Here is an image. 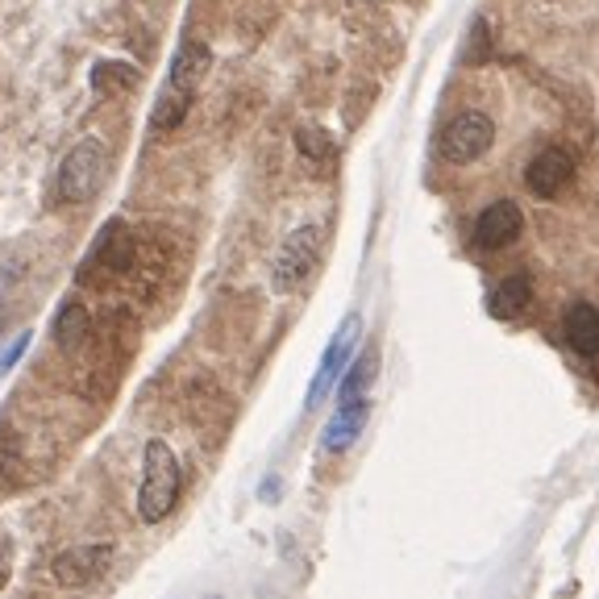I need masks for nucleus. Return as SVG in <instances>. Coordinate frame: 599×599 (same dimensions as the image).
Instances as JSON below:
<instances>
[{"label": "nucleus", "mask_w": 599, "mask_h": 599, "mask_svg": "<svg viewBox=\"0 0 599 599\" xmlns=\"http://www.w3.org/2000/svg\"><path fill=\"white\" fill-rule=\"evenodd\" d=\"M208 63H212V54H208L205 42H184V47L175 50L171 75H167L159 100H155V113H150V130L155 134H171L184 121L187 109H192V96H196L200 80H205Z\"/></svg>", "instance_id": "1"}, {"label": "nucleus", "mask_w": 599, "mask_h": 599, "mask_svg": "<svg viewBox=\"0 0 599 599\" xmlns=\"http://www.w3.org/2000/svg\"><path fill=\"white\" fill-rule=\"evenodd\" d=\"M180 500V459L162 438L146 441L142 454V487H138V516L146 525H159L171 516Z\"/></svg>", "instance_id": "2"}, {"label": "nucleus", "mask_w": 599, "mask_h": 599, "mask_svg": "<svg viewBox=\"0 0 599 599\" xmlns=\"http://www.w3.org/2000/svg\"><path fill=\"white\" fill-rule=\"evenodd\" d=\"M105 167H109V155H105V142L100 138H84L75 142L68 150V159L59 167V184H54V196L63 205H88L100 184H105Z\"/></svg>", "instance_id": "3"}, {"label": "nucleus", "mask_w": 599, "mask_h": 599, "mask_svg": "<svg viewBox=\"0 0 599 599\" xmlns=\"http://www.w3.org/2000/svg\"><path fill=\"white\" fill-rule=\"evenodd\" d=\"M491 146H496V121L487 113H479V109H462V113H454L438 134L441 159L454 162V167L479 162Z\"/></svg>", "instance_id": "4"}, {"label": "nucleus", "mask_w": 599, "mask_h": 599, "mask_svg": "<svg viewBox=\"0 0 599 599\" xmlns=\"http://www.w3.org/2000/svg\"><path fill=\"white\" fill-rule=\"evenodd\" d=\"M317 262H321V230L317 225H300L279 246L276 267H271V288L279 296H292V292H300L308 283V276L317 271Z\"/></svg>", "instance_id": "5"}, {"label": "nucleus", "mask_w": 599, "mask_h": 599, "mask_svg": "<svg viewBox=\"0 0 599 599\" xmlns=\"http://www.w3.org/2000/svg\"><path fill=\"white\" fill-rule=\"evenodd\" d=\"M358 338H363V317L350 313L346 321L338 325V333L329 338V346H325V354H321V367H317L313 383H308V395H304V408H308V413L321 408L325 395L342 383V375H346L350 354H354V346H358Z\"/></svg>", "instance_id": "6"}, {"label": "nucleus", "mask_w": 599, "mask_h": 599, "mask_svg": "<svg viewBox=\"0 0 599 599\" xmlns=\"http://www.w3.org/2000/svg\"><path fill=\"white\" fill-rule=\"evenodd\" d=\"M578 162L566 146H546L525 162V187H529L537 200H558L566 187L575 184Z\"/></svg>", "instance_id": "7"}, {"label": "nucleus", "mask_w": 599, "mask_h": 599, "mask_svg": "<svg viewBox=\"0 0 599 599\" xmlns=\"http://www.w3.org/2000/svg\"><path fill=\"white\" fill-rule=\"evenodd\" d=\"M134 254H138V242L134 233L125 230V221H109L100 237H96L93 254L84 258V279L93 271H105V276H125L134 267Z\"/></svg>", "instance_id": "8"}, {"label": "nucleus", "mask_w": 599, "mask_h": 599, "mask_svg": "<svg viewBox=\"0 0 599 599\" xmlns=\"http://www.w3.org/2000/svg\"><path fill=\"white\" fill-rule=\"evenodd\" d=\"M113 566V546L109 541H93V546H71L54 558V578L63 587H88Z\"/></svg>", "instance_id": "9"}, {"label": "nucleus", "mask_w": 599, "mask_h": 599, "mask_svg": "<svg viewBox=\"0 0 599 599\" xmlns=\"http://www.w3.org/2000/svg\"><path fill=\"white\" fill-rule=\"evenodd\" d=\"M525 230V212L516 200H491L475 221V246L479 250H504Z\"/></svg>", "instance_id": "10"}, {"label": "nucleus", "mask_w": 599, "mask_h": 599, "mask_svg": "<svg viewBox=\"0 0 599 599\" xmlns=\"http://www.w3.org/2000/svg\"><path fill=\"white\" fill-rule=\"evenodd\" d=\"M367 416H370V400H342L338 404V413L329 416V425H325L321 433V450L325 454H346L350 445L358 441V433L367 429Z\"/></svg>", "instance_id": "11"}, {"label": "nucleus", "mask_w": 599, "mask_h": 599, "mask_svg": "<svg viewBox=\"0 0 599 599\" xmlns=\"http://www.w3.org/2000/svg\"><path fill=\"white\" fill-rule=\"evenodd\" d=\"M562 338L566 346L583 354V358H596L599 354V308L596 304H571L566 321H562Z\"/></svg>", "instance_id": "12"}, {"label": "nucleus", "mask_w": 599, "mask_h": 599, "mask_svg": "<svg viewBox=\"0 0 599 599\" xmlns=\"http://www.w3.org/2000/svg\"><path fill=\"white\" fill-rule=\"evenodd\" d=\"M529 300H533L529 276H508L491 288V296H487V313H491L496 321H512V317H521V313L529 308Z\"/></svg>", "instance_id": "13"}, {"label": "nucleus", "mask_w": 599, "mask_h": 599, "mask_svg": "<svg viewBox=\"0 0 599 599\" xmlns=\"http://www.w3.org/2000/svg\"><path fill=\"white\" fill-rule=\"evenodd\" d=\"M375 375H379V350L367 346L346 367V375H342V383H338V404H342V400H363V395L370 392V383H375Z\"/></svg>", "instance_id": "14"}, {"label": "nucleus", "mask_w": 599, "mask_h": 599, "mask_svg": "<svg viewBox=\"0 0 599 599\" xmlns=\"http://www.w3.org/2000/svg\"><path fill=\"white\" fill-rule=\"evenodd\" d=\"M88 308L80 304V300H68L63 308H59V317H54V325H50V333H54V342L63 350H75L84 338H88Z\"/></svg>", "instance_id": "15"}, {"label": "nucleus", "mask_w": 599, "mask_h": 599, "mask_svg": "<svg viewBox=\"0 0 599 599\" xmlns=\"http://www.w3.org/2000/svg\"><path fill=\"white\" fill-rule=\"evenodd\" d=\"M134 84H138V68H130V63H96L93 68V88L100 96L125 93Z\"/></svg>", "instance_id": "16"}, {"label": "nucleus", "mask_w": 599, "mask_h": 599, "mask_svg": "<svg viewBox=\"0 0 599 599\" xmlns=\"http://www.w3.org/2000/svg\"><path fill=\"white\" fill-rule=\"evenodd\" d=\"M296 150H300V159H308V162H329L333 159V138L325 134L321 125H300Z\"/></svg>", "instance_id": "17"}, {"label": "nucleus", "mask_w": 599, "mask_h": 599, "mask_svg": "<svg viewBox=\"0 0 599 599\" xmlns=\"http://www.w3.org/2000/svg\"><path fill=\"white\" fill-rule=\"evenodd\" d=\"M17 479H22V454L17 445L0 441V487H17Z\"/></svg>", "instance_id": "18"}, {"label": "nucleus", "mask_w": 599, "mask_h": 599, "mask_svg": "<svg viewBox=\"0 0 599 599\" xmlns=\"http://www.w3.org/2000/svg\"><path fill=\"white\" fill-rule=\"evenodd\" d=\"M9 578H13V541H9V533L0 529V591L9 587Z\"/></svg>", "instance_id": "19"}, {"label": "nucleus", "mask_w": 599, "mask_h": 599, "mask_svg": "<svg viewBox=\"0 0 599 599\" xmlns=\"http://www.w3.org/2000/svg\"><path fill=\"white\" fill-rule=\"evenodd\" d=\"M25 346H29V333H17V338H13V346H9V350L0 346V370L13 367V363H17V358L25 354Z\"/></svg>", "instance_id": "20"}, {"label": "nucleus", "mask_w": 599, "mask_h": 599, "mask_svg": "<svg viewBox=\"0 0 599 599\" xmlns=\"http://www.w3.org/2000/svg\"><path fill=\"white\" fill-rule=\"evenodd\" d=\"M370 4H379V0H370Z\"/></svg>", "instance_id": "21"}]
</instances>
